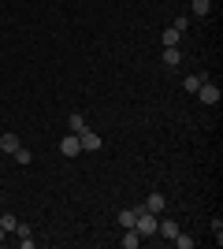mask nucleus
<instances>
[{
	"instance_id": "nucleus-1",
	"label": "nucleus",
	"mask_w": 223,
	"mask_h": 249,
	"mask_svg": "<svg viewBox=\"0 0 223 249\" xmlns=\"http://www.w3.org/2000/svg\"><path fill=\"white\" fill-rule=\"evenodd\" d=\"M134 231H138L141 238H153V234H156V216H153V212H145L141 205H138V219H134Z\"/></svg>"
},
{
	"instance_id": "nucleus-2",
	"label": "nucleus",
	"mask_w": 223,
	"mask_h": 249,
	"mask_svg": "<svg viewBox=\"0 0 223 249\" xmlns=\"http://www.w3.org/2000/svg\"><path fill=\"white\" fill-rule=\"evenodd\" d=\"M197 101H201L205 108H216V104H220V89H216V82H205L201 89H197Z\"/></svg>"
},
{
	"instance_id": "nucleus-3",
	"label": "nucleus",
	"mask_w": 223,
	"mask_h": 249,
	"mask_svg": "<svg viewBox=\"0 0 223 249\" xmlns=\"http://www.w3.org/2000/svg\"><path fill=\"white\" fill-rule=\"evenodd\" d=\"M141 208H145V212H153V216H160V212L168 208V201H164V194H160V190H153V194L141 201Z\"/></svg>"
},
{
	"instance_id": "nucleus-4",
	"label": "nucleus",
	"mask_w": 223,
	"mask_h": 249,
	"mask_svg": "<svg viewBox=\"0 0 223 249\" xmlns=\"http://www.w3.org/2000/svg\"><path fill=\"white\" fill-rule=\"evenodd\" d=\"M78 142H82V153H97V149H101V134H93L89 126L78 130Z\"/></svg>"
},
{
	"instance_id": "nucleus-5",
	"label": "nucleus",
	"mask_w": 223,
	"mask_h": 249,
	"mask_svg": "<svg viewBox=\"0 0 223 249\" xmlns=\"http://www.w3.org/2000/svg\"><path fill=\"white\" fill-rule=\"evenodd\" d=\"M60 153H64L67 160L82 153V142H78V134H64V142H60Z\"/></svg>"
},
{
	"instance_id": "nucleus-6",
	"label": "nucleus",
	"mask_w": 223,
	"mask_h": 249,
	"mask_svg": "<svg viewBox=\"0 0 223 249\" xmlns=\"http://www.w3.org/2000/svg\"><path fill=\"white\" fill-rule=\"evenodd\" d=\"M205 82H208V74H205V71H193V74H186L182 89H186V93H197V89H201Z\"/></svg>"
},
{
	"instance_id": "nucleus-7",
	"label": "nucleus",
	"mask_w": 223,
	"mask_h": 249,
	"mask_svg": "<svg viewBox=\"0 0 223 249\" xmlns=\"http://www.w3.org/2000/svg\"><path fill=\"white\" fill-rule=\"evenodd\" d=\"M156 234H160V238H175V234H179V223H175V219H160V223H156Z\"/></svg>"
},
{
	"instance_id": "nucleus-8",
	"label": "nucleus",
	"mask_w": 223,
	"mask_h": 249,
	"mask_svg": "<svg viewBox=\"0 0 223 249\" xmlns=\"http://www.w3.org/2000/svg\"><path fill=\"white\" fill-rule=\"evenodd\" d=\"M160 60H164V67H179V63H182V52H179V45H168Z\"/></svg>"
},
{
	"instance_id": "nucleus-9",
	"label": "nucleus",
	"mask_w": 223,
	"mask_h": 249,
	"mask_svg": "<svg viewBox=\"0 0 223 249\" xmlns=\"http://www.w3.org/2000/svg\"><path fill=\"white\" fill-rule=\"evenodd\" d=\"M15 238H19L22 249H34V231L26 227V223H19V227H15Z\"/></svg>"
},
{
	"instance_id": "nucleus-10",
	"label": "nucleus",
	"mask_w": 223,
	"mask_h": 249,
	"mask_svg": "<svg viewBox=\"0 0 223 249\" xmlns=\"http://www.w3.org/2000/svg\"><path fill=\"white\" fill-rule=\"evenodd\" d=\"M123 231H127V234L119 238V246H123V249H138V246H141V234H138L134 227H123Z\"/></svg>"
},
{
	"instance_id": "nucleus-11",
	"label": "nucleus",
	"mask_w": 223,
	"mask_h": 249,
	"mask_svg": "<svg viewBox=\"0 0 223 249\" xmlns=\"http://www.w3.org/2000/svg\"><path fill=\"white\" fill-rule=\"evenodd\" d=\"M19 145H22L19 134H11V130H4V134H0V149H4V153H15Z\"/></svg>"
},
{
	"instance_id": "nucleus-12",
	"label": "nucleus",
	"mask_w": 223,
	"mask_h": 249,
	"mask_svg": "<svg viewBox=\"0 0 223 249\" xmlns=\"http://www.w3.org/2000/svg\"><path fill=\"white\" fill-rule=\"evenodd\" d=\"M116 219H119V227H134V219H138V208H123Z\"/></svg>"
},
{
	"instance_id": "nucleus-13",
	"label": "nucleus",
	"mask_w": 223,
	"mask_h": 249,
	"mask_svg": "<svg viewBox=\"0 0 223 249\" xmlns=\"http://www.w3.org/2000/svg\"><path fill=\"white\" fill-rule=\"evenodd\" d=\"M0 227L8 231V234H15V227H19V219L11 216V212H0Z\"/></svg>"
},
{
	"instance_id": "nucleus-14",
	"label": "nucleus",
	"mask_w": 223,
	"mask_h": 249,
	"mask_svg": "<svg viewBox=\"0 0 223 249\" xmlns=\"http://www.w3.org/2000/svg\"><path fill=\"white\" fill-rule=\"evenodd\" d=\"M67 126H71V134H78V130H86V115H82V112H74L71 119H67Z\"/></svg>"
},
{
	"instance_id": "nucleus-15",
	"label": "nucleus",
	"mask_w": 223,
	"mask_h": 249,
	"mask_svg": "<svg viewBox=\"0 0 223 249\" xmlns=\"http://www.w3.org/2000/svg\"><path fill=\"white\" fill-rule=\"evenodd\" d=\"M11 156H15V164H22V167H26V164H30V160H34V153H30V149H15V153H11Z\"/></svg>"
},
{
	"instance_id": "nucleus-16",
	"label": "nucleus",
	"mask_w": 223,
	"mask_h": 249,
	"mask_svg": "<svg viewBox=\"0 0 223 249\" xmlns=\"http://www.w3.org/2000/svg\"><path fill=\"white\" fill-rule=\"evenodd\" d=\"M182 41V34L175 30V26H168V30H164V49H168V45H179Z\"/></svg>"
},
{
	"instance_id": "nucleus-17",
	"label": "nucleus",
	"mask_w": 223,
	"mask_h": 249,
	"mask_svg": "<svg viewBox=\"0 0 223 249\" xmlns=\"http://www.w3.org/2000/svg\"><path fill=\"white\" fill-rule=\"evenodd\" d=\"M212 11V0H193V15H208Z\"/></svg>"
},
{
	"instance_id": "nucleus-18",
	"label": "nucleus",
	"mask_w": 223,
	"mask_h": 249,
	"mask_svg": "<svg viewBox=\"0 0 223 249\" xmlns=\"http://www.w3.org/2000/svg\"><path fill=\"white\" fill-rule=\"evenodd\" d=\"M171 242H175L179 249H193V238H190V234H182V231H179V234H175Z\"/></svg>"
},
{
	"instance_id": "nucleus-19",
	"label": "nucleus",
	"mask_w": 223,
	"mask_h": 249,
	"mask_svg": "<svg viewBox=\"0 0 223 249\" xmlns=\"http://www.w3.org/2000/svg\"><path fill=\"white\" fill-rule=\"evenodd\" d=\"M212 234H216V246H220V242H223V219L220 216L212 219Z\"/></svg>"
},
{
	"instance_id": "nucleus-20",
	"label": "nucleus",
	"mask_w": 223,
	"mask_h": 249,
	"mask_svg": "<svg viewBox=\"0 0 223 249\" xmlns=\"http://www.w3.org/2000/svg\"><path fill=\"white\" fill-rule=\"evenodd\" d=\"M4 238H8V231H4V227H0V242H4Z\"/></svg>"
},
{
	"instance_id": "nucleus-21",
	"label": "nucleus",
	"mask_w": 223,
	"mask_h": 249,
	"mask_svg": "<svg viewBox=\"0 0 223 249\" xmlns=\"http://www.w3.org/2000/svg\"><path fill=\"white\" fill-rule=\"evenodd\" d=\"M0 205H4V197H0Z\"/></svg>"
}]
</instances>
